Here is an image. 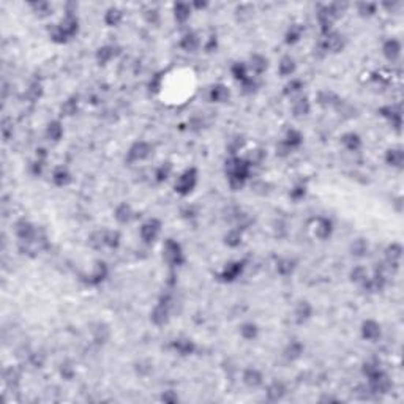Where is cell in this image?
Listing matches in <instances>:
<instances>
[{
	"mask_svg": "<svg viewBox=\"0 0 404 404\" xmlns=\"http://www.w3.org/2000/svg\"><path fill=\"white\" fill-rule=\"evenodd\" d=\"M253 165L247 158H241L237 155H231L224 163V172L228 177V183L232 191H240L245 186L247 180L251 175Z\"/></svg>",
	"mask_w": 404,
	"mask_h": 404,
	"instance_id": "cell-1",
	"label": "cell"
},
{
	"mask_svg": "<svg viewBox=\"0 0 404 404\" xmlns=\"http://www.w3.org/2000/svg\"><path fill=\"white\" fill-rule=\"evenodd\" d=\"M79 32V19L77 16L71 11H67V14L60 19L59 24H56L52 29H49V37L54 43L63 44L74 38Z\"/></svg>",
	"mask_w": 404,
	"mask_h": 404,
	"instance_id": "cell-2",
	"label": "cell"
},
{
	"mask_svg": "<svg viewBox=\"0 0 404 404\" xmlns=\"http://www.w3.org/2000/svg\"><path fill=\"white\" fill-rule=\"evenodd\" d=\"M198 180H199V174H198V169L196 168H188L185 169L179 177H177L175 180V185H174V190L177 195L180 196H188L191 195L195 188L198 186Z\"/></svg>",
	"mask_w": 404,
	"mask_h": 404,
	"instance_id": "cell-3",
	"label": "cell"
},
{
	"mask_svg": "<svg viewBox=\"0 0 404 404\" xmlns=\"http://www.w3.org/2000/svg\"><path fill=\"white\" fill-rule=\"evenodd\" d=\"M163 259L166 261V264L172 268H177L185 264L186 257L183 253L182 245L174 238H168L163 245Z\"/></svg>",
	"mask_w": 404,
	"mask_h": 404,
	"instance_id": "cell-4",
	"label": "cell"
},
{
	"mask_svg": "<svg viewBox=\"0 0 404 404\" xmlns=\"http://www.w3.org/2000/svg\"><path fill=\"white\" fill-rule=\"evenodd\" d=\"M171 306H172V297L169 294L159 297L158 303L155 305V308L150 313V320L153 326L163 327L168 324L169 317H171Z\"/></svg>",
	"mask_w": 404,
	"mask_h": 404,
	"instance_id": "cell-5",
	"label": "cell"
},
{
	"mask_svg": "<svg viewBox=\"0 0 404 404\" xmlns=\"http://www.w3.org/2000/svg\"><path fill=\"white\" fill-rule=\"evenodd\" d=\"M153 153V145L147 141H136L130 149L126 152L125 161L128 165H134L139 163V161H144L150 158Z\"/></svg>",
	"mask_w": 404,
	"mask_h": 404,
	"instance_id": "cell-6",
	"label": "cell"
},
{
	"mask_svg": "<svg viewBox=\"0 0 404 404\" xmlns=\"http://www.w3.org/2000/svg\"><path fill=\"white\" fill-rule=\"evenodd\" d=\"M378 114L384 117L387 122L392 125L393 130L399 134L401 133V126H402V112L399 104H387L378 109Z\"/></svg>",
	"mask_w": 404,
	"mask_h": 404,
	"instance_id": "cell-7",
	"label": "cell"
},
{
	"mask_svg": "<svg viewBox=\"0 0 404 404\" xmlns=\"http://www.w3.org/2000/svg\"><path fill=\"white\" fill-rule=\"evenodd\" d=\"M247 267V261L245 259H237V261H231L228 262L223 270L218 273V280L223 281V283H232L235 281L241 273H244Z\"/></svg>",
	"mask_w": 404,
	"mask_h": 404,
	"instance_id": "cell-8",
	"label": "cell"
},
{
	"mask_svg": "<svg viewBox=\"0 0 404 404\" xmlns=\"http://www.w3.org/2000/svg\"><path fill=\"white\" fill-rule=\"evenodd\" d=\"M161 228H163V224H161V221L158 218H150V220L145 221L139 229V235H141L144 244H147V245L155 244L156 238L159 237Z\"/></svg>",
	"mask_w": 404,
	"mask_h": 404,
	"instance_id": "cell-9",
	"label": "cell"
},
{
	"mask_svg": "<svg viewBox=\"0 0 404 404\" xmlns=\"http://www.w3.org/2000/svg\"><path fill=\"white\" fill-rule=\"evenodd\" d=\"M346 46V38L338 34V32L332 30L329 32L327 35H322V41H320V49L326 51V52H341Z\"/></svg>",
	"mask_w": 404,
	"mask_h": 404,
	"instance_id": "cell-10",
	"label": "cell"
},
{
	"mask_svg": "<svg viewBox=\"0 0 404 404\" xmlns=\"http://www.w3.org/2000/svg\"><path fill=\"white\" fill-rule=\"evenodd\" d=\"M109 277V267L104 261H96L92 272L86 277H83V281L89 286H100L101 283L106 281V278Z\"/></svg>",
	"mask_w": 404,
	"mask_h": 404,
	"instance_id": "cell-11",
	"label": "cell"
},
{
	"mask_svg": "<svg viewBox=\"0 0 404 404\" xmlns=\"http://www.w3.org/2000/svg\"><path fill=\"white\" fill-rule=\"evenodd\" d=\"M313 234L319 240H329L333 234V221L327 217H317L313 220Z\"/></svg>",
	"mask_w": 404,
	"mask_h": 404,
	"instance_id": "cell-12",
	"label": "cell"
},
{
	"mask_svg": "<svg viewBox=\"0 0 404 404\" xmlns=\"http://www.w3.org/2000/svg\"><path fill=\"white\" fill-rule=\"evenodd\" d=\"M390 389H392V381H390L389 376L384 373V371H381L378 376L368 379V390L371 393H374V395H385V393L390 392Z\"/></svg>",
	"mask_w": 404,
	"mask_h": 404,
	"instance_id": "cell-13",
	"label": "cell"
},
{
	"mask_svg": "<svg viewBox=\"0 0 404 404\" xmlns=\"http://www.w3.org/2000/svg\"><path fill=\"white\" fill-rule=\"evenodd\" d=\"M362 338L366 339V341H371V343H376L378 339L381 338L382 335V327L378 320L374 319H366L363 320V324H362Z\"/></svg>",
	"mask_w": 404,
	"mask_h": 404,
	"instance_id": "cell-14",
	"label": "cell"
},
{
	"mask_svg": "<svg viewBox=\"0 0 404 404\" xmlns=\"http://www.w3.org/2000/svg\"><path fill=\"white\" fill-rule=\"evenodd\" d=\"M119 52H120V47H117L114 44H106V46H101V47L96 49L95 59H96V62H98V65L104 67V65H107L112 59L117 57Z\"/></svg>",
	"mask_w": 404,
	"mask_h": 404,
	"instance_id": "cell-15",
	"label": "cell"
},
{
	"mask_svg": "<svg viewBox=\"0 0 404 404\" xmlns=\"http://www.w3.org/2000/svg\"><path fill=\"white\" fill-rule=\"evenodd\" d=\"M171 347L182 357H188V355H193L196 352V344L190 338H175L171 343Z\"/></svg>",
	"mask_w": 404,
	"mask_h": 404,
	"instance_id": "cell-16",
	"label": "cell"
},
{
	"mask_svg": "<svg viewBox=\"0 0 404 404\" xmlns=\"http://www.w3.org/2000/svg\"><path fill=\"white\" fill-rule=\"evenodd\" d=\"M250 73H253L254 76H261L267 71L268 68V59L262 54H251L250 62L247 63Z\"/></svg>",
	"mask_w": 404,
	"mask_h": 404,
	"instance_id": "cell-17",
	"label": "cell"
},
{
	"mask_svg": "<svg viewBox=\"0 0 404 404\" xmlns=\"http://www.w3.org/2000/svg\"><path fill=\"white\" fill-rule=\"evenodd\" d=\"M241 381L248 389H257L264 384V376L257 368H247L241 374Z\"/></svg>",
	"mask_w": 404,
	"mask_h": 404,
	"instance_id": "cell-18",
	"label": "cell"
},
{
	"mask_svg": "<svg viewBox=\"0 0 404 404\" xmlns=\"http://www.w3.org/2000/svg\"><path fill=\"white\" fill-rule=\"evenodd\" d=\"M114 218L119 224H130L136 218V213L130 204L122 202L114 210Z\"/></svg>",
	"mask_w": 404,
	"mask_h": 404,
	"instance_id": "cell-19",
	"label": "cell"
},
{
	"mask_svg": "<svg viewBox=\"0 0 404 404\" xmlns=\"http://www.w3.org/2000/svg\"><path fill=\"white\" fill-rule=\"evenodd\" d=\"M341 103H343V100L339 98V96L335 92H332V90H320L317 93V104L320 107H326V109L336 107L338 109V106L341 104Z\"/></svg>",
	"mask_w": 404,
	"mask_h": 404,
	"instance_id": "cell-20",
	"label": "cell"
},
{
	"mask_svg": "<svg viewBox=\"0 0 404 404\" xmlns=\"http://www.w3.org/2000/svg\"><path fill=\"white\" fill-rule=\"evenodd\" d=\"M382 54L389 62H396L401 56V43L396 38H389L382 44Z\"/></svg>",
	"mask_w": 404,
	"mask_h": 404,
	"instance_id": "cell-21",
	"label": "cell"
},
{
	"mask_svg": "<svg viewBox=\"0 0 404 404\" xmlns=\"http://www.w3.org/2000/svg\"><path fill=\"white\" fill-rule=\"evenodd\" d=\"M313 316V306L308 300H300L295 306V311H294V319L297 324H305L306 320H310Z\"/></svg>",
	"mask_w": 404,
	"mask_h": 404,
	"instance_id": "cell-22",
	"label": "cell"
},
{
	"mask_svg": "<svg viewBox=\"0 0 404 404\" xmlns=\"http://www.w3.org/2000/svg\"><path fill=\"white\" fill-rule=\"evenodd\" d=\"M280 144H283L284 147H286L290 153H292V150L299 149L300 145L303 144V134H302L299 130H294V128H290V130L286 131V136H284V139H283Z\"/></svg>",
	"mask_w": 404,
	"mask_h": 404,
	"instance_id": "cell-23",
	"label": "cell"
},
{
	"mask_svg": "<svg viewBox=\"0 0 404 404\" xmlns=\"http://www.w3.org/2000/svg\"><path fill=\"white\" fill-rule=\"evenodd\" d=\"M385 163L392 166V168H396V169H401L402 168V163H404V152H402V147H392L385 152Z\"/></svg>",
	"mask_w": 404,
	"mask_h": 404,
	"instance_id": "cell-24",
	"label": "cell"
},
{
	"mask_svg": "<svg viewBox=\"0 0 404 404\" xmlns=\"http://www.w3.org/2000/svg\"><path fill=\"white\" fill-rule=\"evenodd\" d=\"M286 395V385L281 382V381H273L268 387H267V392H265V396L268 401L272 402H277V401H281Z\"/></svg>",
	"mask_w": 404,
	"mask_h": 404,
	"instance_id": "cell-25",
	"label": "cell"
},
{
	"mask_svg": "<svg viewBox=\"0 0 404 404\" xmlns=\"http://www.w3.org/2000/svg\"><path fill=\"white\" fill-rule=\"evenodd\" d=\"M208 98L212 103H226L231 98V90L226 87L224 84H217L210 89Z\"/></svg>",
	"mask_w": 404,
	"mask_h": 404,
	"instance_id": "cell-26",
	"label": "cell"
},
{
	"mask_svg": "<svg viewBox=\"0 0 404 404\" xmlns=\"http://www.w3.org/2000/svg\"><path fill=\"white\" fill-rule=\"evenodd\" d=\"M52 182H54V185L59 186V188L68 186V185L73 182V175H71V172H70L67 168L59 166V168H56L54 172H52Z\"/></svg>",
	"mask_w": 404,
	"mask_h": 404,
	"instance_id": "cell-27",
	"label": "cell"
},
{
	"mask_svg": "<svg viewBox=\"0 0 404 404\" xmlns=\"http://www.w3.org/2000/svg\"><path fill=\"white\" fill-rule=\"evenodd\" d=\"M341 144H343V147L349 152H359L362 149V138L357 134V133H354V131H349V133H344L341 136Z\"/></svg>",
	"mask_w": 404,
	"mask_h": 404,
	"instance_id": "cell-28",
	"label": "cell"
},
{
	"mask_svg": "<svg viewBox=\"0 0 404 404\" xmlns=\"http://www.w3.org/2000/svg\"><path fill=\"white\" fill-rule=\"evenodd\" d=\"M385 257H387V262H389V265H393L396 268L399 265L401 257H402V245L396 244V241L390 244L385 250Z\"/></svg>",
	"mask_w": 404,
	"mask_h": 404,
	"instance_id": "cell-29",
	"label": "cell"
},
{
	"mask_svg": "<svg viewBox=\"0 0 404 404\" xmlns=\"http://www.w3.org/2000/svg\"><path fill=\"white\" fill-rule=\"evenodd\" d=\"M199 46H201V40L195 32H188L180 40V47L185 52H196L199 49Z\"/></svg>",
	"mask_w": 404,
	"mask_h": 404,
	"instance_id": "cell-30",
	"label": "cell"
},
{
	"mask_svg": "<svg viewBox=\"0 0 404 404\" xmlns=\"http://www.w3.org/2000/svg\"><path fill=\"white\" fill-rule=\"evenodd\" d=\"M231 74L240 84H244L245 80H248L251 77V73H250L248 65L245 62H235L234 65L231 67Z\"/></svg>",
	"mask_w": 404,
	"mask_h": 404,
	"instance_id": "cell-31",
	"label": "cell"
},
{
	"mask_svg": "<svg viewBox=\"0 0 404 404\" xmlns=\"http://www.w3.org/2000/svg\"><path fill=\"white\" fill-rule=\"evenodd\" d=\"M305 351V346L297 341V339H292L284 349V359L289 360V362H294V360H299L302 357V354Z\"/></svg>",
	"mask_w": 404,
	"mask_h": 404,
	"instance_id": "cell-32",
	"label": "cell"
},
{
	"mask_svg": "<svg viewBox=\"0 0 404 404\" xmlns=\"http://www.w3.org/2000/svg\"><path fill=\"white\" fill-rule=\"evenodd\" d=\"M295 70H297V63L294 57H290V56H284L278 63V73L283 77H290L295 73Z\"/></svg>",
	"mask_w": 404,
	"mask_h": 404,
	"instance_id": "cell-33",
	"label": "cell"
},
{
	"mask_svg": "<svg viewBox=\"0 0 404 404\" xmlns=\"http://www.w3.org/2000/svg\"><path fill=\"white\" fill-rule=\"evenodd\" d=\"M292 112L295 117H305L311 112V103L306 96H299V98L292 103Z\"/></svg>",
	"mask_w": 404,
	"mask_h": 404,
	"instance_id": "cell-34",
	"label": "cell"
},
{
	"mask_svg": "<svg viewBox=\"0 0 404 404\" xmlns=\"http://www.w3.org/2000/svg\"><path fill=\"white\" fill-rule=\"evenodd\" d=\"M63 136V126L60 120H52L47 123L46 126V138L52 141V142H59Z\"/></svg>",
	"mask_w": 404,
	"mask_h": 404,
	"instance_id": "cell-35",
	"label": "cell"
},
{
	"mask_svg": "<svg viewBox=\"0 0 404 404\" xmlns=\"http://www.w3.org/2000/svg\"><path fill=\"white\" fill-rule=\"evenodd\" d=\"M193 7L190 4H175L174 5V18L179 24H185L191 18Z\"/></svg>",
	"mask_w": 404,
	"mask_h": 404,
	"instance_id": "cell-36",
	"label": "cell"
},
{
	"mask_svg": "<svg viewBox=\"0 0 404 404\" xmlns=\"http://www.w3.org/2000/svg\"><path fill=\"white\" fill-rule=\"evenodd\" d=\"M241 240H244V231L238 228H232L228 231V234L224 235V244L229 248H237L241 245Z\"/></svg>",
	"mask_w": 404,
	"mask_h": 404,
	"instance_id": "cell-37",
	"label": "cell"
},
{
	"mask_svg": "<svg viewBox=\"0 0 404 404\" xmlns=\"http://www.w3.org/2000/svg\"><path fill=\"white\" fill-rule=\"evenodd\" d=\"M297 267V262L294 259H289V257H281L277 262V272L281 275V277H289L292 275L294 270Z\"/></svg>",
	"mask_w": 404,
	"mask_h": 404,
	"instance_id": "cell-38",
	"label": "cell"
},
{
	"mask_svg": "<svg viewBox=\"0 0 404 404\" xmlns=\"http://www.w3.org/2000/svg\"><path fill=\"white\" fill-rule=\"evenodd\" d=\"M122 19H123V13H122V10L116 8V7L109 8L104 13V24L107 27H117L122 22Z\"/></svg>",
	"mask_w": 404,
	"mask_h": 404,
	"instance_id": "cell-39",
	"label": "cell"
},
{
	"mask_svg": "<svg viewBox=\"0 0 404 404\" xmlns=\"http://www.w3.org/2000/svg\"><path fill=\"white\" fill-rule=\"evenodd\" d=\"M305 87V83L302 79H295V77H292L289 80V83L283 87V95L284 96H290V98H292V96H295V95H300V92H302V89Z\"/></svg>",
	"mask_w": 404,
	"mask_h": 404,
	"instance_id": "cell-40",
	"label": "cell"
},
{
	"mask_svg": "<svg viewBox=\"0 0 404 404\" xmlns=\"http://www.w3.org/2000/svg\"><path fill=\"white\" fill-rule=\"evenodd\" d=\"M79 109V98L77 96H70L67 101H63V104L60 106V114L63 117H71L74 116Z\"/></svg>",
	"mask_w": 404,
	"mask_h": 404,
	"instance_id": "cell-41",
	"label": "cell"
},
{
	"mask_svg": "<svg viewBox=\"0 0 404 404\" xmlns=\"http://www.w3.org/2000/svg\"><path fill=\"white\" fill-rule=\"evenodd\" d=\"M302 35H303V27L300 24H292V25L287 29V32H286L284 41H286V44L292 46V44H295V43L300 41Z\"/></svg>",
	"mask_w": 404,
	"mask_h": 404,
	"instance_id": "cell-42",
	"label": "cell"
},
{
	"mask_svg": "<svg viewBox=\"0 0 404 404\" xmlns=\"http://www.w3.org/2000/svg\"><path fill=\"white\" fill-rule=\"evenodd\" d=\"M4 379H5V384L10 387V389H14V387H18V384L21 381V371L14 366H8L4 371Z\"/></svg>",
	"mask_w": 404,
	"mask_h": 404,
	"instance_id": "cell-43",
	"label": "cell"
},
{
	"mask_svg": "<svg viewBox=\"0 0 404 404\" xmlns=\"http://www.w3.org/2000/svg\"><path fill=\"white\" fill-rule=\"evenodd\" d=\"M259 335V327H257L254 322H245V324L240 326V336L247 339V341H253Z\"/></svg>",
	"mask_w": 404,
	"mask_h": 404,
	"instance_id": "cell-44",
	"label": "cell"
},
{
	"mask_svg": "<svg viewBox=\"0 0 404 404\" xmlns=\"http://www.w3.org/2000/svg\"><path fill=\"white\" fill-rule=\"evenodd\" d=\"M24 96H25L29 101H32V103L38 101L41 96H43V86H41V83H38V80H34V83L29 86V89L25 90Z\"/></svg>",
	"mask_w": 404,
	"mask_h": 404,
	"instance_id": "cell-45",
	"label": "cell"
},
{
	"mask_svg": "<svg viewBox=\"0 0 404 404\" xmlns=\"http://www.w3.org/2000/svg\"><path fill=\"white\" fill-rule=\"evenodd\" d=\"M89 245L93 250H103V248H106V229H103V231H95L89 237Z\"/></svg>",
	"mask_w": 404,
	"mask_h": 404,
	"instance_id": "cell-46",
	"label": "cell"
},
{
	"mask_svg": "<svg viewBox=\"0 0 404 404\" xmlns=\"http://www.w3.org/2000/svg\"><path fill=\"white\" fill-rule=\"evenodd\" d=\"M111 336V330L106 324H98L93 329V341L96 344H104Z\"/></svg>",
	"mask_w": 404,
	"mask_h": 404,
	"instance_id": "cell-47",
	"label": "cell"
},
{
	"mask_svg": "<svg viewBox=\"0 0 404 404\" xmlns=\"http://www.w3.org/2000/svg\"><path fill=\"white\" fill-rule=\"evenodd\" d=\"M349 278L352 283H357V284H363L368 278V270L363 267V265H355L351 273H349Z\"/></svg>",
	"mask_w": 404,
	"mask_h": 404,
	"instance_id": "cell-48",
	"label": "cell"
},
{
	"mask_svg": "<svg viewBox=\"0 0 404 404\" xmlns=\"http://www.w3.org/2000/svg\"><path fill=\"white\" fill-rule=\"evenodd\" d=\"M171 172H172V165L169 163V161H166V163L159 165V166L156 168V171H155V180H156L158 183L166 182V180L169 179Z\"/></svg>",
	"mask_w": 404,
	"mask_h": 404,
	"instance_id": "cell-49",
	"label": "cell"
},
{
	"mask_svg": "<svg viewBox=\"0 0 404 404\" xmlns=\"http://www.w3.org/2000/svg\"><path fill=\"white\" fill-rule=\"evenodd\" d=\"M382 371V368L379 366V363L376 360H369V362H365L363 366H362V373L366 379H371V378H374L378 376L379 373Z\"/></svg>",
	"mask_w": 404,
	"mask_h": 404,
	"instance_id": "cell-50",
	"label": "cell"
},
{
	"mask_svg": "<svg viewBox=\"0 0 404 404\" xmlns=\"http://www.w3.org/2000/svg\"><path fill=\"white\" fill-rule=\"evenodd\" d=\"M366 253H368V241L365 238L354 240V244L351 245V254L355 257H363Z\"/></svg>",
	"mask_w": 404,
	"mask_h": 404,
	"instance_id": "cell-51",
	"label": "cell"
},
{
	"mask_svg": "<svg viewBox=\"0 0 404 404\" xmlns=\"http://www.w3.org/2000/svg\"><path fill=\"white\" fill-rule=\"evenodd\" d=\"M120 241H122V235L119 231L106 229V248L117 250L120 247Z\"/></svg>",
	"mask_w": 404,
	"mask_h": 404,
	"instance_id": "cell-52",
	"label": "cell"
},
{
	"mask_svg": "<svg viewBox=\"0 0 404 404\" xmlns=\"http://www.w3.org/2000/svg\"><path fill=\"white\" fill-rule=\"evenodd\" d=\"M306 191H308V188H306L305 183H297L292 190L289 191V198L292 201H295V202H299V201H302L306 196Z\"/></svg>",
	"mask_w": 404,
	"mask_h": 404,
	"instance_id": "cell-53",
	"label": "cell"
},
{
	"mask_svg": "<svg viewBox=\"0 0 404 404\" xmlns=\"http://www.w3.org/2000/svg\"><path fill=\"white\" fill-rule=\"evenodd\" d=\"M357 8H359L360 16H363V18H369V16H373L376 13L378 5L376 4H369V2H363V4H359Z\"/></svg>",
	"mask_w": 404,
	"mask_h": 404,
	"instance_id": "cell-54",
	"label": "cell"
},
{
	"mask_svg": "<svg viewBox=\"0 0 404 404\" xmlns=\"http://www.w3.org/2000/svg\"><path fill=\"white\" fill-rule=\"evenodd\" d=\"M217 47H218V38H217V35H210L208 40L204 44V51L205 52H215Z\"/></svg>",
	"mask_w": 404,
	"mask_h": 404,
	"instance_id": "cell-55",
	"label": "cell"
},
{
	"mask_svg": "<svg viewBox=\"0 0 404 404\" xmlns=\"http://www.w3.org/2000/svg\"><path fill=\"white\" fill-rule=\"evenodd\" d=\"M257 83H256V79H254V76H251L248 80H245L244 84H241V89H244V92L245 93H253V92H256L257 90Z\"/></svg>",
	"mask_w": 404,
	"mask_h": 404,
	"instance_id": "cell-56",
	"label": "cell"
},
{
	"mask_svg": "<svg viewBox=\"0 0 404 404\" xmlns=\"http://www.w3.org/2000/svg\"><path fill=\"white\" fill-rule=\"evenodd\" d=\"M44 163L46 161H41V159H37L35 158V161L34 163H32V166H30V171H32V174L34 175H41L43 174V169H44Z\"/></svg>",
	"mask_w": 404,
	"mask_h": 404,
	"instance_id": "cell-57",
	"label": "cell"
},
{
	"mask_svg": "<svg viewBox=\"0 0 404 404\" xmlns=\"http://www.w3.org/2000/svg\"><path fill=\"white\" fill-rule=\"evenodd\" d=\"M161 401L168 402V404H174V402L179 401V395H177L175 392H172V390L163 392V395H161Z\"/></svg>",
	"mask_w": 404,
	"mask_h": 404,
	"instance_id": "cell-58",
	"label": "cell"
},
{
	"mask_svg": "<svg viewBox=\"0 0 404 404\" xmlns=\"http://www.w3.org/2000/svg\"><path fill=\"white\" fill-rule=\"evenodd\" d=\"M30 363L35 368H41L44 365V357L38 352H34V354H30Z\"/></svg>",
	"mask_w": 404,
	"mask_h": 404,
	"instance_id": "cell-59",
	"label": "cell"
},
{
	"mask_svg": "<svg viewBox=\"0 0 404 404\" xmlns=\"http://www.w3.org/2000/svg\"><path fill=\"white\" fill-rule=\"evenodd\" d=\"M2 133H4V138L5 141L10 139V136L13 134V123H10V120H4V126H2Z\"/></svg>",
	"mask_w": 404,
	"mask_h": 404,
	"instance_id": "cell-60",
	"label": "cell"
},
{
	"mask_svg": "<svg viewBox=\"0 0 404 404\" xmlns=\"http://www.w3.org/2000/svg\"><path fill=\"white\" fill-rule=\"evenodd\" d=\"M158 11L156 10H149L147 13H145V19H147V22L150 24H156L158 22Z\"/></svg>",
	"mask_w": 404,
	"mask_h": 404,
	"instance_id": "cell-61",
	"label": "cell"
},
{
	"mask_svg": "<svg viewBox=\"0 0 404 404\" xmlns=\"http://www.w3.org/2000/svg\"><path fill=\"white\" fill-rule=\"evenodd\" d=\"M60 373H62V376L65 378L67 381H70L71 378H73V373H74V369L71 368V366H68V365H65L63 366L62 365V368H60Z\"/></svg>",
	"mask_w": 404,
	"mask_h": 404,
	"instance_id": "cell-62",
	"label": "cell"
},
{
	"mask_svg": "<svg viewBox=\"0 0 404 404\" xmlns=\"http://www.w3.org/2000/svg\"><path fill=\"white\" fill-rule=\"evenodd\" d=\"M161 74H156L152 80H150V90H153V92H158L159 89H161Z\"/></svg>",
	"mask_w": 404,
	"mask_h": 404,
	"instance_id": "cell-63",
	"label": "cell"
},
{
	"mask_svg": "<svg viewBox=\"0 0 404 404\" xmlns=\"http://www.w3.org/2000/svg\"><path fill=\"white\" fill-rule=\"evenodd\" d=\"M191 7H193V8H207L208 4H207V2H202V4H201V2H195V4H191Z\"/></svg>",
	"mask_w": 404,
	"mask_h": 404,
	"instance_id": "cell-64",
	"label": "cell"
}]
</instances>
